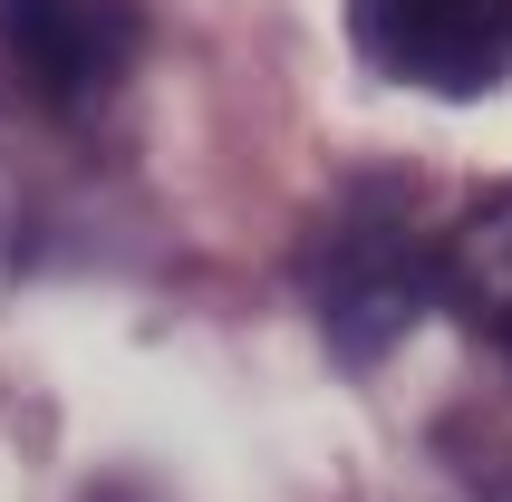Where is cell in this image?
<instances>
[{
  "instance_id": "obj_1",
  "label": "cell",
  "mask_w": 512,
  "mask_h": 502,
  "mask_svg": "<svg viewBox=\"0 0 512 502\" xmlns=\"http://www.w3.org/2000/svg\"><path fill=\"white\" fill-rule=\"evenodd\" d=\"M310 309L329 348L339 358H387L406 329H416V309L435 300V232L406 194V174H358L310 232Z\"/></svg>"
},
{
  "instance_id": "obj_2",
  "label": "cell",
  "mask_w": 512,
  "mask_h": 502,
  "mask_svg": "<svg viewBox=\"0 0 512 502\" xmlns=\"http://www.w3.org/2000/svg\"><path fill=\"white\" fill-rule=\"evenodd\" d=\"M377 78L426 97H484L512 68V0H348Z\"/></svg>"
},
{
  "instance_id": "obj_3",
  "label": "cell",
  "mask_w": 512,
  "mask_h": 502,
  "mask_svg": "<svg viewBox=\"0 0 512 502\" xmlns=\"http://www.w3.org/2000/svg\"><path fill=\"white\" fill-rule=\"evenodd\" d=\"M145 10L136 0H0V49L20 68L29 97L58 116H87L126 68H136Z\"/></svg>"
},
{
  "instance_id": "obj_4",
  "label": "cell",
  "mask_w": 512,
  "mask_h": 502,
  "mask_svg": "<svg viewBox=\"0 0 512 502\" xmlns=\"http://www.w3.org/2000/svg\"><path fill=\"white\" fill-rule=\"evenodd\" d=\"M435 300L512 367V184L484 194L445 242H435Z\"/></svg>"
},
{
  "instance_id": "obj_5",
  "label": "cell",
  "mask_w": 512,
  "mask_h": 502,
  "mask_svg": "<svg viewBox=\"0 0 512 502\" xmlns=\"http://www.w3.org/2000/svg\"><path fill=\"white\" fill-rule=\"evenodd\" d=\"M97 502H145V493H136V483H107V493H97Z\"/></svg>"
}]
</instances>
